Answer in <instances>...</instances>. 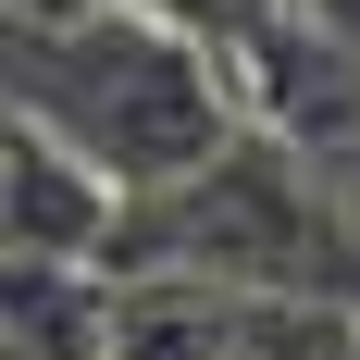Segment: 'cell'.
<instances>
[{
	"label": "cell",
	"mask_w": 360,
	"mask_h": 360,
	"mask_svg": "<svg viewBox=\"0 0 360 360\" xmlns=\"http://www.w3.org/2000/svg\"><path fill=\"white\" fill-rule=\"evenodd\" d=\"M0 112L37 124L63 162H87L112 199H137L236 137V63L124 0H75L0 25Z\"/></svg>",
	"instance_id": "obj_1"
},
{
	"label": "cell",
	"mask_w": 360,
	"mask_h": 360,
	"mask_svg": "<svg viewBox=\"0 0 360 360\" xmlns=\"http://www.w3.org/2000/svg\"><path fill=\"white\" fill-rule=\"evenodd\" d=\"M124 13H149V25H174V37H199V50H224V63H236L286 0H124Z\"/></svg>",
	"instance_id": "obj_2"
},
{
	"label": "cell",
	"mask_w": 360,
	"mask_h": 360,
	"mask_svg": "<svg viewBox=\"0 0 360 360\" xmlns=\"http://www.w3.org/2000/svg\"><path fill=\"white\" fill-rule=\"evenodd\" d=\"M348 360H360V311H348Z\"/></svg>",
	"instance_id": "obj_3"
}]
</instances>
